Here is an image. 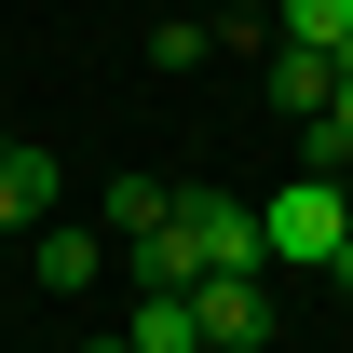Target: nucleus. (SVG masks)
Masks as SVG:
<instances>
[{
	"label": "nucleus",
	"mask_w": 353,
	"mask_h": 353,
	"mask_svg": "<svg viewBox=\"0 0 353 353\" xmlns=\"http://www.w3.org/2000/svg\"><path fill=\"white\" fill-rule=\"evenodd\" d=\"M340 231H353L340 176H285V190L259 204V259H272V272H326V259H340Z\"/></svg>",
	"instance_id": "obj_1"
},
{
	"label": "nucleus",
	"mask_w": 353,
	"mask_h": 353,
	"mask_svg": "<svg viewBox=\"0 0 353 353\" xmlns=\"http://www.w3.org/2000/svg\"><path fill=\"white\" fill-rule=\"evenodd\" d=\"M176 245H190V272H272L259 259V204L204 190V176H176Z\"/></svg>",
	"instance_id": "obj_2"
},
{
	"label": "nucleus",
	"mask_w": 353,
	"mask_h": 353,
	"mask_svg": "<svg viewBox=\"0 0 353 353\" xmlns=\"http://www.w3.org/2000/svg\"><path fill=\"white\" fill-rule=\"evenodd\" d=\"M190 326H204V353L272 340V285H259V272H204V285H190Z\"/></svg>",
	"instance_id": "obj_3"
},
{
	"label": "nucleus",
	"mask_w": 353,
	"mask_h": 353,
	"mask_svg": "<svg viewBox=\"0 0 353 353\" xmlns=\"http://www.w3.org/2000/svg\"><path fill=\"white\" fill-rule=\"evenodd\" d=\"M54 190H68V176H54V150H28V136H0V245H28V231L54 218Z\"/></svg>",
	"instance_id": "obj_4"
},
{
	"label": "nucleus",
	"mask_w": 353,
	"mask_h": 353,
	"mask_svg": "<svg viewBox=\"0 0 353 353\" xmlns=\"http://www.w3.org/2000/svg\"><path fill=\"white\" fill-rule=\"evenodd\" d=\"M272 109H285V123H312V109H326V95H340V54H312V41H272Z\"/></svg>",
	"instance_id": "obj_5"
},
{
	"label": "nucleus",
	"mask_w": 353,
	"mask_h": 353,
	"mask_svg": "<svg viewBox=\"0 0 353 353\" xmlns=\"http://www.w3.org/2000/svg\"><path fill=\"white\" fill-rule=\"evenodd\" d=\"M299 163H312V176H353V41H340V95L299 123Z\"/></svg>",
	"instance_id": "obj_6"
},
{
	"label": "nucleus",
	"mask_w": 353,
	"mask_h": 353,
	"mask_svg": "<svg viewBox=\"0 0 353 353\" xmlns=\"http://www.w3.org/2000/svg\"><path fill=\"white\" fill-rule=\"evenodd\" d=\"M272 41H312V54H340V41H353V0H272Z\"/></svg>",
	"instance_id": "obj_7"
},
{
	"label": "nucleus",
	"mask_w": 353,
	"mask_h": 353,
	"mask_svg": "<svg viewBox=\"0 0 353 353\" xmlns=\"http://www.w3.org/2000/svg\"><path fill=\"white\" fill-rule=\"evenodd\" d=\"M163 204H176V176H109V204H95V218L136 245V231H163Z\"/></svg>",
	"instance_id": "obj_8"
},
{
	"label": "nucleus",
	"mask_w": 353,
	"mask_h": 353,
	"mask_svg": "<svg viewBox=\"0 0 353 353\" xmlns=\"http://www.w3.org/2000/svg\"><path fill=\"white\" fill-rule=\"evenodd\" d=\"M28 259H41V285H95V231L41 218V231H28Z\"/></svg>",
	"instance_id": "obj_9"
},
{
	"label": "nucleus",
	"mask_w": 353,
	"mask_h": 353,
	"mask_svg": "<svg viewBox=\"0 0 353 353\" xmlns=\"http://www.w3.org/2000/svg\"><path fill=\"white\" fill-rule=\"evenodd\" d=\"M123 353H204V326H190V299H136Z\"/></svg>",
	"instance_id": "obj_10"
},
{
	"label": "nucleus",
	"mask_w": 353,
	"mask_h": 353,
	"mask_svg": "<svg viewBox=\"0 0 353 353\" xmlns=\"http://www.w3.org/2000/svg\"><path fill=\"white\" fill-rule=\"evenodd\" d=\"M204 41H218L204 14H163V28H150V54H163V68H204Z\"/></svg>",
	"instance_id": "obj_11"
},
{
	"label": "nucleus",
	"mask_w": 353,
	"mask_h": 353,
	"mask_svg": "<svg viewBox=\"0 0 353 353\" xmlns=\"http://www.w3.org/2000/svg\"><path fill=\"white\" fill-rule=\"evenodd\" d=\"M326 285H353V231H340V259H326Z\"/></svg>",
	"instance_id": "obj_12"
},
{
	"label": "nucleus",
	"mask_w": 353,
	"mask_h": 353,
	"mask_svg": "<svg viewBox=\"0 0 353 353\" xmlns=\"http://www.w3.org/2000/svg\"><path fill=\"white\" fill-rule=\"evenodd\" d=\"M136 14H163V0H136Z\"/></svg>",
	"instance_id": "obj_13"
},
{
	"label": "nucleus",
	"mask_w": 353,
	"mask_h": 353,
	"mask_svg": "<svg viewBox=\"0 0 353 353\" xmlns=\"http://www.w3.org/2000/svg\"><path fill=\"white\" fill-rule=\"evenodd\" d=\"M340 204H353V176H340Z\"/></svg>",
	"instance_id": "obj_14"
},
{
	"label": "nucleus",
	"mask_w": 353,
	"mask_h": 353,
	"mask_svg": "<svg viewBox=\"0 0 353 353\" xmlns=\"http://www.w3.org/2000/svg\"><path fill=\"white\" fill-rule=\"evenodd\" d=\"M95 353H123V340H95Z\"/></svg>",
	"instance_id": "obj_15"
},
{
	"label": "nucleus",
	"mask_w": 353,
	"mask_h": 353,
	"mask_svg": "<svg viewBox=\"0 0 353 353\" xmlns=\"http://www.w3.org/2000/svg\"><path fill=\"white\" fill-rule=\"evenodd\" d=\"M245 353H272V340H245Z\"/></svg>",
	"instance_id": "obj_16"
},
{
	"label": "nucleus",
	"mask_w": 353,
	"mask_h": 353,
	"mask_svg": "<svg viewBox=\"0 0 353 353\" xmlns=\"http://www.w3.org/2000/svg\"><path fill=\"white\" fill-rule=\"evenodd\" d=\"M0 259H14V245H0Z\"/></svg>",
	"instance_id": "obj_17"
}]
</instances>
